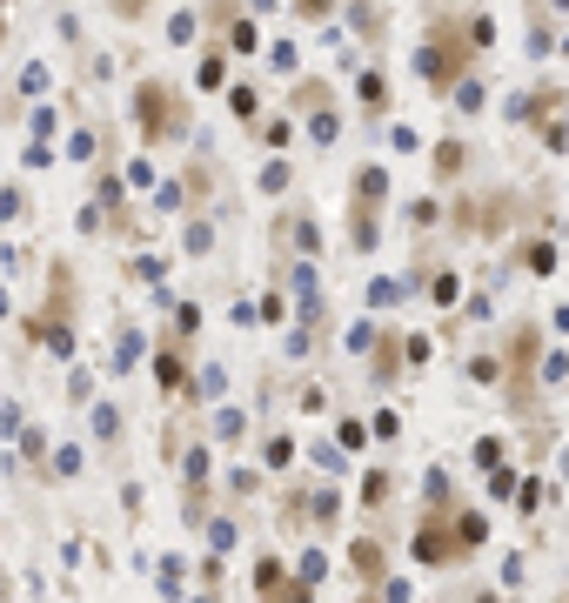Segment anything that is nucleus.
Masks as SVG:
<instances>
[{"instance_id": "nucleus-3", "label": "nucleus", "mask_w": 569, "mask_h": 603, "mask_svg": "<svg viewBox=\"0 0 569 603\" xmlns=\"http://www.w3.org/2000/svg\"><path fill=\"white\" fill-rule=\"evenodd\" d=\"M416 557H422V563H456V557H462L456 530H442V523H422V530H416Z\"/></svg>"}, {"instance_id": "nucleus-11", "label": "nucleus", "mask_w": 569, "mask_h": 603, "mask_svg": "<svg viewBox=\"0 0 569 603\" xmlns=\"http://www.w3.org/2000/svg\"><path fill=\"white\" fill-rule=\"evenodd\" d=\"M543 7H549V14H569V0H543Z\"/></svg>"}, {"instance_id": "nucleus-4", "label": "nucleus", "mask_w": 569, "mask_h": 603, "mask_svg": "<svg viewBox=\"0 0 569 603\" xmlns=\"http://www.w3.org/2000/svg\"><path fill=\"white\" fill-rule=\"evenodd\" d=\"M355 570H362L369 583H382V543H369V536H362V543H355Z\"/></svg>"}, {"instance_id": "nucleus-1", "label": "nucleus", "mask_w": 569, "mask_h": 603, "mask_svg": "<svg viewBox=\"0 0 569 603\" xmlns=\"http://www.w3.org/2000/svg\"><path fill=\"white\" fill-rule=\"evenodd\" d=\"M134 114H141V134H148V141L181 134V108H175V94L161 88V81H141V88H134Z\"/></svg>"}, {"instance_id": "nucleus-7", "label": "nucleus", "mask_w": 569, "mask_h": 603, "mask_svg": "<svg viewBox=\"0 0 569 603\" xmlns=\"http://www.w3.org/2000/svg\"><path fill=\"white\" fill-rule=\"evenodd\" d=\"M154 376H161V389H181V356L161 349V356H154Z\"/></svg>"}, {"instance_id": "nucleus-8", "label": "nucleus", "mask_w": 569, "mask_h": 603, "mask_svg": "<svg viewBox=\"0 0 569 603\" xmlns=\"http://www.w3.org/2000/svg\"><path fill=\"white\" fill-rule=\"evenodd\" d=\"M195 74H201V88H221V81H228V67H221V54H201V67H195Z\"/></svg>"}, {"instance_id": "nucleus-10", "label": "nucleus", "mask_w": 569, "mask_h": 603, "mask_svg": "<svg viewBox=\"0 0 569 603\" xmlns=\"http://www.w3.org/2000/svg\"><path fill=\"white\" fill-rule=\"evenodd\" d=\"M329 7H335V0H295V14H302V21H322Z\"/></svg>"}, {"instance_id": "nucleus-2", "label": "nucleus", "mask_w": 569, "mask_h": 603, "mask_svg": "<svg viewBox=\"0 0 569 603\" xmlns=\"http://www.w3.org/2000/svg\"><path fill=\"white\" fill-rule=\"evenodd\" d=\"M456 67H462V47L456 41H422L416 74L429 81V88H456Z\"/></svg>"}, {"instance_id": "nucleus-5", "label": "nucleus", "mask_w": 569, "mask_h": 603, "mask_svg": "<svg viewBox=\"0 0 569 603\" xmlns=\"http://www.w3.org/2000/svg\"><path fill=\"white\" fill-rule=\"evenodd\" d=\"M462 161H469V148H462V141H442L436 148V175H462Z\"/></svg>"}, {"instance_id": "nucleus-6", "label": "nucleus", "mask_w": 569, "mask_h": 603, "mask_svg": "<svg viewBox=\"0 0 569 603\" xmlns=\"http://www.w3.org/2000/svg\"><path fill=\"white\" fill-rule=\"evenodd\" d=\"M482 536H489V523H482V516H456V543H462V550H476Z\"/></svg>"}, {"instance_id": "nucleus-9", "label": "nucleus", "mask_w": 569, "mask_h": 603, "mask_svg": "<svg viewBox=\"0 0 569 603\" xmlns=\"http://www.w3.org/2000/svg\"><path fill=\"white\" fill-rule=\"evenodd\" d=\"M362 101H369V108H382V101H389V88H382V74H362Z\"/></svg>"}]
</instances>
